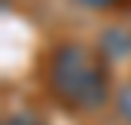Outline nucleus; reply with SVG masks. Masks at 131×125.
Wrapping results in <instances>:
<instances>
[{"label": "nucleus", "instance_id": "3", "mask_svg": "<svg viewBox=\"0 0 131 125\" xmlns=\"http://www.w3.org/2000/svg\"><path fill=\"white\" fill-rule=\"evenodd\" d=\"M73 3H79L85 9H122V6H128L131 0H73Z\"/></svg>", "mask_w": 131, "mask_h": 125}, {"label": "nucleus", "instance_id": "2", "mask_svg": "<svg viewBox=\"0 0 131 125\" xmlns=\"http://www.w3.org/2000/svg\"><path fill=\"white\" fill-rule=\"evenodd\" d=\"M104 43H113L107 52H113V55H125V52H131V37L125 31H107L104 34Z\"/></svg>", "mask_w": 131, "mask_h": 125}, {"label": "nucleus", "instance_id": "5", "mask_svg": "<svg viewBox=\"0 0 131 125\" xmlns=\"http://www.w3.org/2000/svg\"><path fill=\"white\" fill-rule=\"evenodd\" d=\"M3 125H40L34 116H28V113H9L6 119H3Z\"/></svg>", "mask_w": 131, "mask_h": 125}, {"label": "nucleus", "instance_id": "4", "mask_svg": "<svg viewBox=\"0 0 131 125\" xmlns=\"http://www.w3.org/2000/svg\"><path fill=\"white\" fill-rule=\"evenodd\" d=\"M119 113H122L125 122H131V82L122 89V95H119Z\"/></svg>", "mask_w": 131, "mask_h": 125}, {"label": "nucleus", "instance_id": "1", "mask_svg": "<svg viewBox=\"0 0 131 125\" xmlns=\"http://www.w3.org/2000/svg\"><path fill=\"white\" fill-rule=\"evenodd\" d=\"M46 86L67 110L92 113L110 98L107 61L92 46L58 43L46 58Z\"/></svg>", "mask_w": 131, "mask_h": 125}]
</instances>
